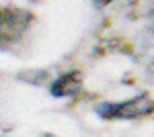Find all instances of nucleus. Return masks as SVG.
<instances>
[{
    "mask_svg": "<svg viewBox=\"0 0 154 137\" xmlns=\"http://www.w3.org/2000/svg\"><path fill=\"white\" fill-rule=\"evenodd\" d=\"M4 23V10H0V25Z\"/></svg>",
    "mask_w": 154,
    "mask_h": 137,
    "instance_id": "7ed1b4c3",
    "label": "nucleus"
},
{
    "mask_svg": "<svg viewBox=\"0 0 154 137\" xmlns=\"http://www.w3.org/2000/svg\"><path fill=\"white\" fill-rule=\"evenodd\" d=\"M150 113H152V100L148 94H140L123 103H101L97 106V115L103 119H138Z\"/></svg>",
    "mask_w": 154,
    "mask_h": 137,
    "instance_id": "f257e3e1",
    "label": "nucleus"
},
{
    "mask_svg": "<svg viewBox=\"0 0 154 137\" xmlns=\"http://www.w3.org/2000/svg\"><path fill=\"white\" fill-rule=\"evenodd\" d=\"M51 94L54 96H72L80 90V78H78V72H68L64 76H60L58 80L51 84Z\"/></svg>",
    "mask_w": 154,
    "mask_h": 137,
    "instance_id": "f03ea898",
    "label": "nucleus"
}]
</instances>
